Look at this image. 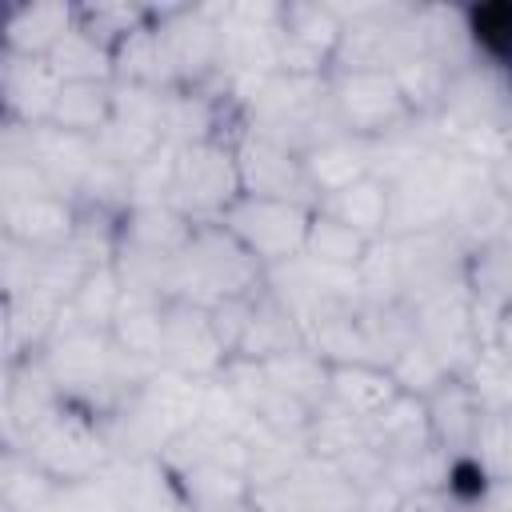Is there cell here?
I'll list each match as a JSON object with an SVG mask.
<instances>
[{
	"instance_id": "11",
	"label": "cell",
	"mask_w": 512,
	"mask_h": 512,
	"mask_svg": "<svg viewBox=\"0 0 512 512\" xmlns=\"http://www.w3.org/2000/svg\"><path fill=\"white\" fill-rule=\"evenodd\" d=\"M308 244H312L316 260L328 264V268H352V264L364 260V236H360L356 228L332 220V216H316V220H312Z\"/></svg>"
},
{
	"instance_id": "5",
	"label": "cell",
	"mask_w": 512,
	"mask_h": 512,
	"mask_svg": "<svg viewBox=\"0 0 512 512\" xmlns=\"http://www.w3.org/2000/svg\"><path fill=\"white\" fill-rule=\"evenodd\" d=\"M224 352V340L216 336V324L196 308V304H176L164 312V336H160V356L176 372H204L216 368Z\"/></svg>"
},
{
	"instance_id": "6",
	"label": "cell",
	"mask_w": 512,
	"mask_h": 512,
	"mask_svg": "<svg viewBox=\"0 0 512 512\" xmlns=\"http://www.w3.org/2000/svg\"><path fill=\"white\" fill-rule=\"evenodd\" d=\"M336 112L356 132H388V124L404 112V92L396 76L384 72H352L336 92Z\"/></svg>"
},
{
	"instance_id": "4",
	"label": "cell",
	"mask_w": 512,
	"mask_h": 512,
	"mask_svg": "<svg viewBox=\"0 0 512 512\" xmlns=\"http://www.w3.org/2000/svg\"><path fill=\"white\" fill-rule=\"evenodd\" d=\"M228 228L240 236V244L252 256L264 260H288L300 244H308V216L288 200H264V196H240L228 208Z\"/></svg>"
},
{
	"instance_id": "1",
	"label": "cell",
	"mask_w": 512,
	"mask_h": 512,
	"mask_svg": "<svg viewBox=\"0 0 512 512\" xmlns=\"http://www.w3.org/2000/svg\"><path fill=\"white\" fill-rule=\"evenodd\" d=\"M176 288L192 300H236L256 288V256L232 228H200L176 256Z\"/></svg>"
},
{
	"instance_id": "9",
	"label": "cell",
	"mask_w": 512,
	"mask_h": 512,
	"mask_svg": "<svg viewBox=\"0 0 512 512\" xmlns=\"http://www.w3.org/2000/svg\"><path fill=\"white\" fill-rule=\"evenodd\" d=\"M304 172L312 180V188H324V192H344L352 188L364 172H368V148H356L352 140L336 136L328 144H320L316 152H308L304 160Z\"/></svg>"
},
{
	"instance_id": "10",
	"label": "cell",
	"mask_w": 512,
	"mask_h": 512,
	"mask_svg": "<svg viewBox=\"0 0 512 512\" xmlns=\"http://www.w3.org/2000/svg\"><path fill=\"white\" fill-rule=\"evenodd\" d=\"M328 216L356 232H372V228L388 224V184L356 180L352 188H344L328 200Z\"/></svg>"
},
{
	"instance_id": "3",
	"label": "cell",
	"mask_w": 512,
	"mask_h": 512,
	"mask_svg": "<svg viewBox=\"0 0 512 512\" xmlns=\"http://www.w3.org/2000/svg\"><path fill=\"white\" fill-rule=\"evenodd\" d=\"M244 184L240 176V160L232 152H224L212 140L200 144H184L176 152V176H172V204H180L184 212H216V208H232L228 200L236 196V188Z\"/></svg>"
},
{
	"instance_id": "13",
	"label": "cell",
	"mask_w": 512,
	"mask_h": 512,
	"mask_svg": "<svg viewBox=\"0 0 512 512\" xmlns=\"http://www.w3.org/2000/svg\"><path fill=\"white\" fill-rule=\"evenodd\" d=\"M472 40L484 44L488 52L504 56L512 48V8H484L472 24Z\"/></svg>"
},
{
	"instance_id": "12",
	"label": "cell",
	"mask_w": 512,
	"mask_h": 512,
	"mask_svg": "<svg viewBox=\"0 0 512 512\" xmlns=\"http://www.w3.org/2000/svg\"><path fill=\"white\" fill-rule=\"evenodd\" d=\"M56 116L64 120L68 132L104 128L112 120L108 116V96H104V88H96V80H76L72 88H64L60 104H56Z\"/></svg>"
},
{
	"instance_id": "7",
	"label": "cell",
	"mask_w": 512,
	"mask_h": 512,
	"mask_svg": "<svg viewBox=\"0 0 512 512\" xmlns=\"http://www.w3.org/2000/svg\"><path fill=\"white\" fill-rule=\"evenodd\" d=\"M240 176L244 184L252 188V196H264V200H296L304 192H312V180L304 172V164H296V156L272 140H252L240 156Z\"/></svg>"
},
{
	"instance_id": "8",
	"label": "cell",
	"mask_w": 512,
	"mask_h": 512,
	"mask_svg": "<svg viewBox=\"0 0 512 512\" xmlns=\"http://www.w3.org/2000/svg\"><path fill=\"white\" fill-rule=\"evenodd\" d=\"M400 392L392 388V376L372 368V364H340L332 368V400L360 416V420H376Z\"/></svg>"
},
{
	"instance_id": "2",
	"label": "cell",
	"mask_w": 512,
	"mask_h": 512,
	"mask_svg": "<svg viewBox=\"0 0 512 512\" xmlns=\"http://www.w3.org/2000/svg\"><path fill=\"white\" fill-rule=\"evenodd\" d=\"M108 456V440L84 412L52 404L32 428H28V460L44 468L48 476L64 480H92Z\"/></svg>"
}]
</instances>
